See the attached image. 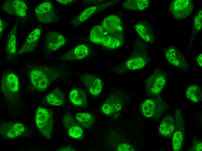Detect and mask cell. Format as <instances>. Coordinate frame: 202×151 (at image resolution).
Here are the masks:
<instances>
[{"mask_svg":"<svg viewBox=\"0 0 202 151\" xmlns=\"http://www.w3.org/2000/svg\"><path fill=\"white\" fill-rule=\"evenodd\" d=\"M194 145L193 150L202 151V142L201 141H197Z\"/></svg>","mask_w":202,"mask_h":151,"instance_id":"d6a6232c","label":"cell"},{"mask_svg":"<svg viewBox=\"0 0 202 151\" xmlns=\"http://www.w3.org/2000/svg\"><path fill=\"white\" fill-rule=\"evenodd\" d=\"M80 79L91 94L97 96L101 92L103 83L97 76L92 74L86 73L81 76Z\"/></svg>","mask_w":202,"mask_h":151,"instance_id":"8fae6325","label":"cell"},{"mask_svg":"<svg viewBox=\"0 0 202 151\" xmlns=\"http://www.w3.org/2000/svg\"><path fill=\"white\" fill-rule=\"evenodd\" d=\"M25 131L24 125L20 122H8L0 124V133L5 139H12L20 136Z\"/></svg>","mask_w":202,"mask_h":151,"instance_id":"ba28073f","label":"cell"},{"mask_svg":"<svg viewBox=\"0 0 202 151\" xmlns=\"http://www.w3.org/2000/svg\"><path fill=\"white\" fill-rule=\"evenodd\" d=\"M147 58L142 54L137 55L128 60L125 66L129 70H135L143 68L147 64Z\"/></svg>","mask_w":202,"mask_h":151,"instance_id":"cb8c5ba5","label":"cell"},{"mask_svg":"<svg viewBox=\"0 0 202 151\" xmlns=\"http://www.w3.org/2000/svg\"><path fill=\"white\" fill-rule=\"evenodd\" d=\"M149 4L150 1L148 0H129L125 1L122 6L127 10L140 11L147 8Z\"/></svg>","mask_w":202,"mask_h":151,"instance_id":"d4e9b609","label":"cell"},{"mask_svg":"<svg viewBox=\"0 0 202 151\" xmlns=\"http://www.w3.org/2000/svg\"><path fill=\"white\" fill-rule=\"evenodd\" d=\"M196 61L198 65L201 67L202 66V54L200 53L196 58Z\"/></svg>","mask_w":202,"mask_h":151,"instance_id":"e575fe53","label":"cell"},{"mask_svg":"<svg viewBox=\"0 0 202 151\" xmlns=\"http://www.w3.org/2000/svg\"><path fill=\"white\" fill-rule=\"evenodd\" d=\"M175 116L176 117V125H178L177 127H183V118H182L181 114L180 112V111L178 110H176L175 113Z\"/></svg>","mask_w":202,"mask_h":151,"instance_id":"4dcf8cb0","label":"cell"},{"mask_svg":"<svg viewBox=\"0 0 202 151\" xmlns=\"http://www.w3.org/2000/svg\"><path fill=\"white\" fill-rule=\"evenodd\" d=\"M118 151H134L133 147L129 144L124 143L120 145L117 148Z\"/></svg>","mask_w":202,"mask_h":151,"instance_id":"1f68e13d","label":"cell"},{"mask_svg":"<svg viewBox=\"0 0 202 151\" xmlns=\"http://www.w3.org/2000/svg\"><path fill=\"white\" fill-rule=\"evenodd\" d=\"M193 6L190 0H174L169 5V10L176 19H183L189 16L192 12Z\"/></svg>","mask_w":202,"mask_h":151,"instance_id":"52a82bcc","label":"cell"},{"mask_svg":"<svg viewBox=\"0 0 202 151\" xmlns=\"http://www.w3.org/2000/svg\"><path fill=\"white\" fill-rule=\"evenodd\" d=\"M45 99L48 104L51 106H62L65 103L64 94L58 88L55 89L50 93Z\"/></svg>","mask_w":202,"mask_h":151,"instance_id":"44dd1931","label":"cell"},{"mask_svg":"<svg viewBox=\"0 0 202 151\" xmlns=\"http://www.w3.org/2000/svg\"><path fill=\"white\" fill-rule=\"evenodd\" d=\"M166 76L163 73L156 72L152 73L147 78L146 87L148 92L151 95L159 93L166 82Z\"/></svg>","mask_w":202,"mask_h":151,"instance_id":"9c48e42d","label":"cell"},{"mask_svg":"<svg viewBox=\"0 0 202 151\" xmlns=\"http://www.w3.org/2000/svg\"><path fill=\"white\" fill-rule=\"evenodd\" d=\"M202 11L201 9L194 18L193 25L194 30L196 31H198L202 28Z\"/></svg>","mask_w":202,"mask_h":151,"instance_id":"f546056e","label":"cell"},{"mask_svg":"<svg viewBox=\"0 0 202 151\" xmlns=\"http://www.w3.org/2000/svg\"><path fill=\"white\" fill-rule=\"evenodd\" d=\"M35 120L38 130L46 138H51L54 121L51 112L45 108L39 106L37 108Z\"/></svg>","mask_w":202,"mask_h":151,"instance_id":"3957f363","label":"cell"},{"mask_svg":"<svg viewBox=\"0 0 202 151\" xmlns=\"http://www.w3.org/2000/svg\"><path fill=\"white\" fill-rule=\"evenodd\" d=\"M60 151H75L73 148L68 146L61 148L59 150Z\"/></svg>","mask_w":202,"mask_h":151,"instance_id":"8d00e7d4","label":"cell"},{"mask_svg":"<svg viewBox=\"0 0 202 151\" xmlns=\"http://www.w3.org/2000/svg\"><path fill=\"white\" fill-rule=\"evenodd\" d=\"M183 140V134L182 132L177 131L174 134L172 139V144L174 150H181Z\"/></svg>","mask_w":202,"mask_h":151,"instance_id":"f1b7e54d","label":"cell"},{"mask_svg":"<svg viewBox=\"0 0 202 151\" xmlns=\"http://www.w3.org/2000/svg\"><path fill=\"white\" fill-rule=\"evenodd\" d=\"M73 0H57V1L61 4L66 5L72 3L74 1Z\"/></svg>","mask_w":202,"mask_h":151,"instance_id":"836d02e7","label":"cell"},{"mask_svg":"<svg viewBox=\"0 0 202 151\" xmlns=\"http://www.w3.org/2000/svg\"><path fill=\"white\" fill-rule=\"evenodd\" d=\"M64 75L63 71L59 69L39 65L33 66L29 72L33 87L42 92L46 90L52 82L62 78Z\"/></svg>","mask_w":202,"mask_h":151,"instance_id":"6da1fadb","label":"cell"},{"mask_svg":"<svg viewBox=\"0 0 202 151\" xmlns=\"http://www.w3.org/2000/svg\"><path fill=\"white\" fill-rule=\"evenodd\" d=\"M35 13L39 21L43 23H54L59 18L52 4L49 1H44L38 5L35 8Z\"/></svg>","mask_w":202,"mask_h":151,"instance_id":"8992f818","label":"cell"},{"mask_svg":"<svg viewBox=\"0 0 202 151\" xmlns=\"http://www.w3.org/2000/svg\"><path fill=\"white\" fill-rule=\"evenodd\" d=\"M66 42L65 38L60 33L56 31L49 32L46 36L45 48L47 51H54L63 47Z\"/></svg>","mask_w":202,"mask_h":151,"instance_id":"4fadbf2b","label":"cell"},{"mask_svg":"<svg viewBox=\"0 0 202 151\" xmlns=\"http://www.w3.org/2000/svg\"><path fill=\"white\" fill-rule=\"evenodd\" d=\"M41 34V30L39 28L33 30L29 34L17 54H21L33 51L37 45Z\"/></svg>","mask_w":202,"mask_h":151,"instance_id":"e0dca14e","label":"cell"},{"mask_svg":"<svg viewBox=\"0 0 202 151\" xmlns=\"http://www.w3.org/2000/svg\"><path fill=\"white\" fill-rule=\"evenodd\" d=\"M175 127L174 117L170 115L165 117L160 123L159 131L163 136L168 137L171 136Z\"/></svg>","mask_w":202,"mask_h":151,"instance_id":"7402d4cb","label":"cell"},{"mask_svg":"<svg viewBox=\"0 0 202 151\" xmlns=\"http://www.w3.org/2000/svg\"><path fill=\"white\" fill-rule=\"evenodd\" d=\"M89 38L92 42L101 44L109 49L120 47L123 43L109 35L101 25L95 26L92 28L90 33Z\"/></svg>","mask_w":202,"mask_h":151,"instance_id":"277c9868","label":"cell"},{"mask_svg":"<svg viewBox=\"0 0 202 151\" xmlns=\"http://www.w3.org/2000/svg\"><path fill=\"white\" fill-rule=\"evenodd\" d=\"M89 53L88 46L84 44L79 45L62 55L59 60L62 61L81 60L87 57Z\"/></svg>","mask_w":202,"mask_h":151,"instance_id":"2e32d148","label":"cell"},{"mask_svg":"<svg viewBox=\"0 0 202 151\" xmlns=\"http://www.w3.org/2000/svg\"><path fill=\"white\" fill-rule=\"evenodd\" d=\"M5 24L3 21L2 19L0 18V37H1V35L2 33L4 27H5Z\"/></svg>","mask_w":202,"mask_h":151,"instance_id":"d590c367","label":"cell"},{"mask_svg":"<svg viewBox=\"0 0 202 151\" xmlns=\"http://www.w3.org/2000/svg\"><path fill=\"white\" fill-rule=\"evenodd\" d=\"M122 104V101L120 97L112 95L104 103L102 107V110L105 114L110 115L120 110Z\"/></svg>","mask_w":202,"mask_h":151,"instance_id":"ac0fdd59","label":"cell"},{"mask_svg":"<svg viewBox=\"0 0 202 151\" xmlns=\"http://www.w3.org/2000/svg\"><path fill=\"white\" fill-rule=\"evenodd\" d=\"M154 101L151 99L144 101L141 105V110L143 115L145 117H150L154 114L156 109Z\"/></svg>","mask_w":202,"mask_h":151,"instance_id":"83f0119b","label":"cell"},{"mask_svg":"<svg viewBox=\"0 0 202 151\" xmlns=\"http://www.w3.org/2000/svg\"><path fill=\"white\" fill-rule=\"evenodd\" d=\"M135 30L141 38L148 43H153L154 32L151 27L146 23L140 22L135 26Z\"/></svg>","mask_w":202,"mask_h":151,"instance_id":"ffe728a7","label":"cell"},{"mask_svg":"<svg viewBox=\"0 0 202 151\" xmlns=\"http://www.w3.org/2000/svg\"><path fill=\"white\" fill-rule=\"evenodd\" d=\"M165 55L168 62L174 66L184 68L187 66V64L184 55L176 47H169L165 51Z\"/></svg>","mask_w":202,"mask_h":151,"instance_id":"9a60e30c","label":"cell"},{"mask_svg":"<svg viewBox=\"0 0 202 151\" xmlns=\"http://www.w3.org/2000/svg\"><path fill=\"white\" fill-rule=\"evenodd\" d=\"M101 25L109 35L123 42V28L118 16L113 15L107 16L102 21Z\"/></svg>","mask_w":202,"mask_h":151,"instance_id":"5b68a950","label":"cell"},{"mask_svg":"<svg viewBox=\"0 0 202 151\" xmlns=\"http://www.w3.org/2000/svg\"><path fill=\"white\" fill-rule=\"evenodd\" d=\"M69 99L74 105L82 107H86L88 102L86 91L79 88H73L70 92Z\"/></svg>","mask_w":202,"mask_h":151,"instance_id":"d6986e66","label":"cell"},{"mask_svg":"<svg viewBox=\"0 0 202 151\" xmlns=\"http://www.w3.org/2000/svg\"><path fill=\"white\" fill-rule=\"evenodd\" d=\"M115 1H108L95 6L89 7L84 10L72 22L73 24L78 26L83 23L95 13L115 3Z\"/></svg>","mask_w":202,"mask_h":151,"instance_id":"5bb4252c","label":"cell"},{"mask_svg":"<svg viewBox=\"0 0 202 151\" xmlns=\"http://www.w3.org/2000/svg\"><path fill=\"white\" fill-rule=\"evenodd\" d=\"M186 96L190 100L194 103H198L202 99L201 88L197 85L189 86L186 91Z\"/></svg>","mask_w":202,"mask_h":151,"instance_id":"4316f807","label":"cell"},{"mask_svg":"<svg viewBox=\"0 0 202 151\" xmlns=\"http://www.w3.org/2000/svg\"><path fill=\"white\" fill-rule=\"evenodd\" d=\"M62 120L64 127L70 136L77 139L83 136L84 132L82 128L70 113H67L63 117Z\"/></svg>","mask_w":202,"mask_h":151,"instance_id":"7c38bea8","label":"cell"},{"mask_svg":"<svg viewBox=\"0 0 202 151\" xmlns=\"http://www.w3.org/2000/svg\"><path fill=\"white\" fill-rule=\"evenodd\" d=\"M4 11L18 18H23L26 15L28 6L23 1L19 0L6 1L2 5Z\"/></svg>","mask_w":202,"mask_h":151,"instance_id":"30bf717a","label":"cell"},{"mask_svg":"<svg viewBox=\"0 0 202 151\" xmlns=\"http://www.w3.org/2000/svg\"><path fill=\"white\" fill-rule=\"evenodd\" d=\"M1 90L11 105L18 103L19 98L20 84L19 77L13 73L3 74L1 79Z\"/></svg>","mask_w":202,"mask_h":151,"instance_id":"7a4b0ae2","label":"cell"},{"mask_svg":"<svg viewBox=\"0 0 202 151\" xmlns=\"http://www.w3.org/2000/svg\"><path fill=\"white\" fill-rule=\"evenodd\" d=\"M75 117L81 126L85 128H91L93 126L95 122L94 117L88 113H77Z\"/></svg>","mask_w":202,"mask_h":151,"instance_id":"484cf974","label":"cell"},{"mask_svg":"<svg viewBox=\"0 0 202 151\" xmlns=\"http://www.w3.org/2000/svg\"><path fill=\"white\" fill-rule=\"evenodd\" d=\"M16 22L8 35L6 45V50L8 54L10 56L15 54L17 51V26Z\"/></svg>","mask_w":202,"mask_h":151,"instance_id":"603a6c76","label":"cell"}]
</instances>
